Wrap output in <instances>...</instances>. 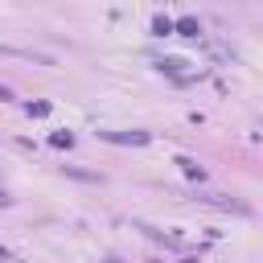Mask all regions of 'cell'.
Wrapping results in <instances>:
<instances>
[{
    "label": "cell",
    "mask_w": 263,
    "mask_h": 263,
    "mask_svg": "<svg viewBox=\"0 0 263 263\" xmlns=\"http://www.w3.org/2000/svg\"><path fill=\"white\" fill-rule=\"evenodd\" d=\"M0 201H8V197H4V189H0Z\"/></svg>",
    "instance_id": "4"
},
{
    "label": "cell",
    "mask_w": 263,
    "mask_h": 263,
    "mask_svg": "<svg viewBox=\"0 0 263 263\" xmlns=\"http://www.w3.org/2000/svg\"><path fill=\"white\" fill-rule=\"evenodd\" d=\"M0 259H8V263H16V259H12V255H8V251H4V247H0Z\"/></svg>",
    "instance_id": "3"
},
{
    "label": "cell",
    "mask_w": 263,
    "mask_h": 263,
    "mask_svg": "<svg viewBox=\"0 0 263 263\" xmlns=\"http://www.w3.org/2000/svg\"><path fill=\"white\" fill-rule=\"evenodd\" d=\"M53 144H58V148H70L74 136H70V132H53Z\"/></svg>",
    "instance_id": "2"
},
{
    "label": "cell",
    "mask_w": 263,
    "mask_h": 263,
    "mask_svg": "<svg viewBox=\"0 0 263 263\" xmlns=\"http://www.w3.org/2000/svg\"><path fill=\"white\" fill-rule=\"evenodd\" d=\"M177 29H181L185 37H197V21H193V16H181V21H177Z\"/></svg>",
    "instance_id": "1"
}]
</instances>
